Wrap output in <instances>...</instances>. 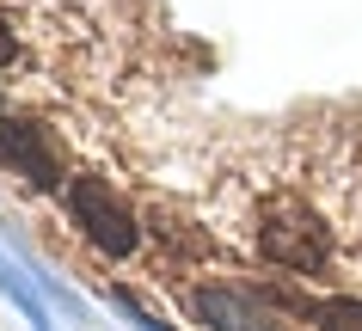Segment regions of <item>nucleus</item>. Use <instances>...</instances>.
Wrapping results in <instances>:
<instances>
[{
  "instance_id": "nucleus-1",
  "label": "nucleus",
  "mask_w": 362,
  "mask_h": 331,
  "mask_svg": "<svg viewBox=\"0 0 362 331\" xmlns=\"http://www.w3.org/2000/svg\"><path fill=\"white\" fill-rule=\"evenodd\" d=\"M258 252L270 264H283V270H320L332 258V234L295 191H276L258 209Z\"/></svg>"
},
{
  "instance_id": "nucleus-2",
  "label": "nucleus",
  "mask_w": 362,
  "mask_h": 331,
  "mask_svg": "<svg viewBox=\"0 0 362 331\" xmlns=\"http://www.w3.org/2000/svg\"><path fill=\"white\" fill-rule=\"evenodd\" d=\"M68 215H74V227L93 239L98 252L123 258V252L135 246L129 209H123V203L111 196V184H98V178H74V184H68Z\"/></svg>"
},
{
  "instance_id": "nucleus-3",
  "label": "nucleus",
  "mask_w": 362,
  "mask_h": 331,
  "mask_svg": "<svg viewBox=\"0 0 362 331\" xmlns=\"http://www.w3.org/2000/svg\"><path fill=\"white\" fill-rule=\"evenodd\" d=\"M0 160L19 166L31 184H43V191L62 184V160L49 154V136H43L37 123H25V117H0Z\"/></svg>"
},
{
  "instance_id": "nucleus-4",
  "label": "nucleus",
  "mask_w": 362,
  "mask_h": 331,
  "mask_svg": "<svg viewBox=\"0 0 362 331\" xmlns=\"http://www.w3.org/2000/svg\"><path fill=\"white\" fill-rule=\"evenodd\" d=\"M191 307H197V319L215 325V331H276V319L240 289H197Z\"/></svg>"
},
{
  "instance_id": "nucleus-5",
  "label": "nucleus",
  "mask_w": 362,
  "mask_h": 331,
  "mask_svg": "<svg viewBox=\"0 0 362 331\" xmlns=\"http://www.w3.org/2000/svg\"><path fill=\"white\" fill-rule=\"evenodd\" d=\"M320 331H362V301H325Z\"/></svg>"
},
{
  "instance_id": "nucleus-6",
  "label": "nucleus",
  "mask_w": 362,
  "mask_h": 331,
  "mask_svg": "<svg viewBox=\"0 0 362 331\" xmlns=\"http://www.w3.org/2000/svg\"><path fill=\"white\" fill-rule=\"evenodd\" d=\"M6 61H13V25L0 19V68H6Z\"/></svg>"
}]
</instances>
